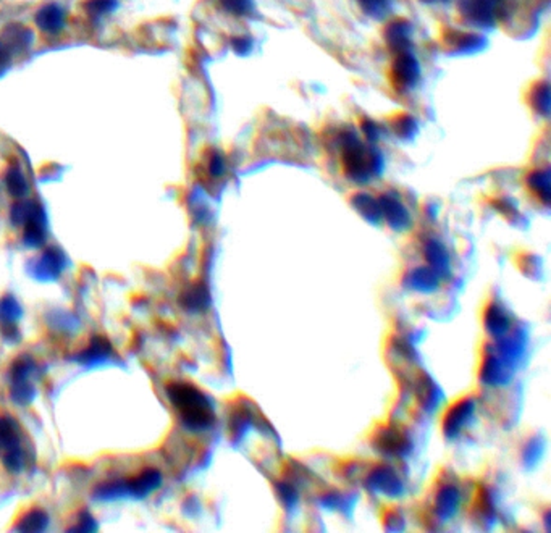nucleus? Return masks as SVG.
I'll use <instances>...</instances> for the list:
<instances>
[{
    "label": "nucleus",
    "mask_w": 551,
    "mask_h": 533,
    "mask_svg": "<svg viewBox=\"0 0 551 533\" xmlns=\"http://www.w3.org/2000/svg\"><path fill=\"white\" fill-rule=\"evenodd\" d=\"M168 396L178 409L179 415L193 428H204L213 422V413L211 403L194 386L177 383L168 388Z\"/></svg>",
    "instance_id": "obj_1"
},
{
    "label": "nucleus",
    "mask_w": 551,
    "mask_h": 533,
    "mask_svg": "<svg viewBox=\"0 0 551 533\" xmlns=\"http://www.w3.org/2000/svg\"><path fill=\"white\" fill-rule=\"evenodd\" d=\"M394 88H403V91L413 88L416 84L417 78H419V65L408 54H403L398 57V60L394 62Z\"/></svg>",
    "instance_id": "obj_2"
},
{
    "label": "nucleus",
    "mask_w": 551,
    "mask_h": 533,
    "mask_svg": "<svg viewBox=\"0 0 551 533\" xmlns=\"http://www.w3.org/2000/svg\"><path fill=\"white\" fill-rule=\"evenodd\" d=\"M63 18H65V16H63V11L57 7V5H48V7H44L39 11L38 25L40 30L48 33H55L63 26Z\"/></svg>",
    "instance_id": "obj_3"
},
{
    "label": "nucleus",
    "mask_w": 551,
    "mask_h": 533,
    "mask_svg": "<svg viewBox=\"0 0 551 533\" xmlns=\"http://www.w3.org/2000/svg\"><path fill=\"white\" fill-rule=\"evenodd\" d=\"M115 7V0H91L89 10L91 13H107Z\"/></svg>",
    "instance_id": "obj_4"
},
{
    "label": "nucleus",
    "mask_w": 551,
    "mask_h": 533,
    "mask_svg": "<svg viewBox=\"0 0 551 533\" xmlns=\"http://www.w3.org/2000/svg\"><path fill=\"white\" fill-rule=\"evenodd\" d=\"M227 9L233 10V13H245V11L249 9V0H223Z\"/></svg>",
    "instance_id": "obj_5"
},
{
    "label": "nucleus",
    "mask_w": 551,
    "mask_h": 533,
    "mask_svg": "<svg viewBox=\"0 0 551 533\" xmlns=\"http://www.w3.org/2000/svg\"><path fill=\"white\" fill-rule=\"evenodd\" d=\"M9 183H10V184H13V186H10V189H11V191H16L15 194H18V196L23 194V191L26 189L25 178H23L18 172L15 173V176H13V178H10V179H9Z\"/></svg>",
    "instance_id": "obj_6"
},
{
    "label": "nucleus",
    "mask_w": 551,
    "mask_h": 533,
    "mask_svg": "<svg viewBox=\"0 0 551 533\" xmlns=\"http://www.w3.org/2000/svg\"><path fill=\"white\" fill-rule=\"evenodd\" d=\"M9 52H7V49H5L4 47V45H2V43H0V65H2V63H7V60H9Z\"/></svg>",
    "instance_id": "obj_7"
}]
</instances>
